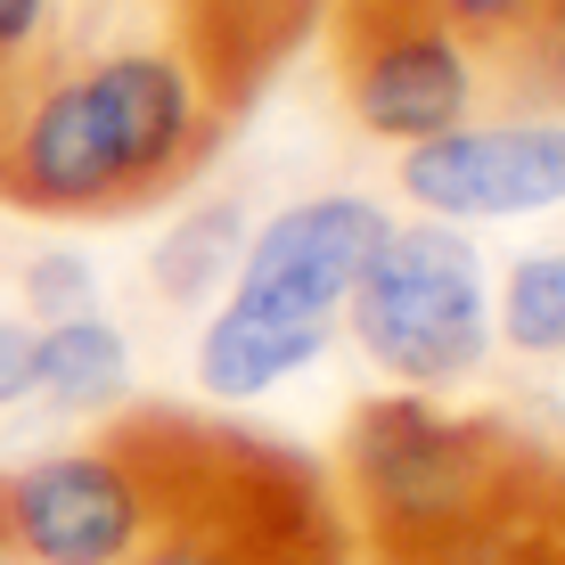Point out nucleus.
<instances>
[{"label":"nucleus","instance_id":"4468645a","mask_svg":"<svg viewBox=\"0 0 565 565\" xmlns=\"http://www.w3.org/2000/svg\"><path fill=\"white\" fill-rule=\"evenodd\" d=\"M492 337L524 361H565V246L516 255L492 296Z\"/></svg>","mask_w":565,"mask_h":565},{"label":"nucleus","instance_id":"dca6fc26","mask_svg":"<svg viewBox=\"0 0 565 565\" xmlns=\"http://www.w3.org/2000/svg\"><path fill=\"white\" fill-rule=\"evenodd\" d=\"M50 9H57V0H0V99H9V83L25 74V57L42 50Z\"/></svg>","mask_w":565,"mask_h":565},{"label":"nucleus","instance_id":"ddd939ff","mask_svg":"<svg viewBox=\"0 0 565 565\" xmlns=\"http://www.w3.org/2000/svg\"><path fill=\"white\" fill-rule=\"evenodd\" d=\"M246 205L238 198H205V205H189L181 222L164 230V238L148 246V287H156V303H172V311H205V303H222V287H230V270H238L246 255Z\"/></svg>","mask_w":565,"mask_h":565},{"label":"nucleus","instance_id":"20e7f679","mask_svg":"<svg viewBox=\"0 0 565 565\" xmlns=\"http://www.w3.org/2000/svg\"><path fill=\"white\" fill-rule=\"evenodd\" d=\"M189 411H140L99 443L0 467V550L9 565H131L181 476Z\"/></svg>","mask_w":565,"mask_h":565},{"label":"nucleus","instance_id":"9b49d317","mask_svg":"<svg viewBox=\"0 0 565 565\" xmlns=\"http://www.w3.org/2000/svg\"><path fill=\"white\" fill-rule=\"evenodd\" d=\"M33 402H50L57 418H115L131 402V337L107 311L33 328Z\"/></svg>","mask_w":565,"mask_h":565},{"label":"nucleus","instance_id":"f8f14e48","mask_svg":"<svg viewBox=\"0 0 565 565\" xmlns=\"http://www.w3.org/2000/svg\"><path fill=\"white\" fill-rule=\"evenodd\" d=\"M328 344L337 337H320V328H279V320L213 303L205 328H198V385L213 402H255V394H270V385L303 377Z\"/></svg>","mask_w":565,"mask_h":565},{"label":"nucleus","instance_id":"2eb2a0df","mask_svg":"<svg viewBox=\"0 0 565 565\" xmlns=\"http://www.w3.org/2000/svg\"><path fill=\"white\" fill-rule=\"evenodd\" d=\"M17 311H25L33 328L99 311V263H90L83 246H33V255L17 263Z\"/></svg>","mask_w":565,"mask_h":565},{"label":"nucleus","instance_id":"a211bd4d","mask_svg":"<svg viewBox=\"0 0 565 565\" xmlns=\"http://www.w3.org/2000/svg\"><path fill=\"white\" fill-rule=\"evenodd\" d=\"M0 565H9V550H0Z\"/></svg>","mask_w":565,"mask_h":565},{"label":"nucleus","instance_id":"f257e3e1","mask_svg":"<svg viewBox=\"0 0 565 565\" xmlns=\"http://www.w3.org/2000/svg\"><path fill=\"white\" fill-rule=\"evenodd\" d=\"M222 131L172 25L107 42L50 25L0 99V205L42 222H124L181 198Z\"/></svg>","mask_w":565,"mask_h":565},{"label":"nucleus","instance_id":"1a4fd4ad","mask_svg":"<svg viewBox=\"0 0 565 565\" xmlns=\"http://www.w3.org/2000/svg\"><path fill=\"white\" fill-rule=\"evenodd\" d=\"M172 25V42L189 50L205 99L222 107V124H238L246 107L270 90V74L320 33L328 0H156Z\"/></svg>","mask_w":565,"mask_h":565},{"label":"nucleus","instance_id":"39448f33","mask_svg":"<svg viewBox=\"0 0 565 565\" xmlns=\"http://www.w3.org/2000/svg\"><path fill=\"white\" fill-rule=\"evenodd\" d=\"M344 337L394 394H451L492 353L483 255L451 222H385L377 255L344 296Z\"/></svg>","mask_w":565,"mask_h":565},{"label":"nucleus","instance_id":"0eeeda50","mask_svg":"<svg viewBox=\"0 0 565 565\" xmlns=\"http://www.w3.org/2000/svg\"><path fill=\"white\" fill-rule=\"evenodd\" d=\"M385 222H394V213L377 198H361V189H320V198L279 205L263 230H246V255L230 270L222 303L255 311V320H279V328H320V337H337L344 296H353L361 263L377 255Z\"/></svg>","mask_w":565,"mask_h":565},{"label":"nucleus","instance_id":"6e6552de","mask_svg":"<svg viewBox=\"0 0 565 565\" xmlns=\"http://www.w3.org/2000/svg\"><path fill=\"white\" fill-rule=\"evenodd\" d=\"M402 198L451 230L565 205V115H467L402 148Z\"/></svg>","mask_w":565,"mask_h":565},{"label":"nucleus","instance_id":"f3484780","mask_svg":"<svg viewBox=\"0 0 565 565\" xmlns=\"http://www.w3.org/2000/svg\"><path fill=\"white\" fill-rule=\"evenodd\" d=\"M33 402V320L0 311V418Z\"/></svg>","mask_w":565,"mask_h":565},{"label":"nucleus","instance_id":"9d476101","mask_svg":"<svg viewBox=\"0 0 565 565\" xmlns=\"http://www.w3.org/2000/svg\"><path fill=\"white\" fill-rule=\"evenodd\" d=\"M467 50L492 115H565V0H418Z\"/></svg>","mask_w":565,"mask_h":565},{"label":"nucleus","instance_id":"423d86ee","mask_svg":"<svg viewBox=\"0 0 565 565\" xmlns=\"http://www.w3.org/2000/svg\"><path fill=\"white\" fill-rule=\"evenodd\" d=\"M328 57H337L344 115L385 148H418L435 131L483 115V83L467 50L418 0H328Z\"/></svg>","mask_w":565,"mask_h":565},{"label":"nucleus","instance_id":"7ed1b4c3","mask_svg":"<svg viewBox=\"0 0 565 565\" xmlns=\"http://www.w3.org/2000/svg\"><path fill=\"white\" fill-rule=\"evenodd\" d=\"M131 565H344V524L303 451L189 418L172 500Z\"/></svg>","mask_w":565,"mask_h":565},{"label":"nucleus","instance_id":"f03ea898","mask_svg":"<svg viewBox=\"0 0 565 565\" xmlns=\"http://www.w3.org/2000/svg\"><path fill=\"white\" fill-rule=\"evenodd\" d=\"M344 500L361 509L377 550L451 541L476 524L550 516L541 500V451L500 418H459L435 394L361 402L344 426Z\"/></svg>","mask_w":565,"mask_h":565}]
</instances>
